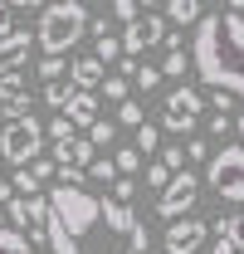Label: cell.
Returning <instances> with one entry per match:
<instances>
[{
	"mask_svg": "<svg viewBox=\"0 0 244 254\" xmlns=\"http://www.w3.org/2000/svg\"><path fill=\"white\" fill-rule=\"evenodd\" d=\"M49 245L54 254H147V225L132 205L88 190H49Z\"/></svg>",
	"mask_w": 244,
	"mask_h": 254,
	"instance_id": "1",
	"label": "cell"
},
{
	"mask_svg": "<svg viewBox=\"0 0 244 254\" xmlns=\"http://www.w3.org/2000/svg\"><path fill=\"white\" fill-rule=\"evenodd\" d=\"M190 64L200 73V83L215 93L244 98V15L235 10H215L195 25Z\"/></svg>",
	"mask_w": 244,
	"mask_h": 254,
	"instance_id": "2",
	"label": "cell"
},
{
	"mask_svg": "<svg viewBox=\"0 0 244 254\" xmlns=\"http://www.w3.org/2000/svg\"><path fill=\"white\" fill-rule=\"evenodd\" d=\"M88 34V5L83 0H54L39 10V49H49V59H63L78 39Z\"/></svg>",
	"mask_w": 244,
	"mask_h": 254,
	"instance_id": "3",
	"label": "cell"
},
{
	"mask_svg": "<svg viewBox=\"0 0 244 254\" xmlns=\"http://www.w3.org/2000/svg\"><path fill=\"white\" fill-rule=\"evenodd\" d=\"M44 137H49V127L34 123V118L5 123V132H0V161H5V166H15V171L34 166L39 152H44Z\"/></svg>",
	"mask_w": 244,
	"mask_h": 254,
	"instance_id": "4",
	"label": "cell"
},
{
	"mask_svg": "<svg viewBox=\"0 0 244 254\" xmlns=\"http://www.w3.org/2000/svg\"><path fill=\"white\" fill-rule=\"evenodd\" d=\"M205 186H210L215 195L244 205V147H240V142H235V147H220V152L210 157V166H205Z\"/></svg>",
	"mask_w": 244,
	"mask_h": 254,
	"instance_id": "5",
	"label": "cell"
},
{
	"mask_svg": "<svg viewBox=\"0 0 244 254\" xmlns=\"http://www.w3.org/2000/svg\"><path fill=\"white\" fill-rule=\"evenodd\" d=\"M10 225L20 230V235H30V245H39V240H49V195H15L10 205Z\"/></svg>",
	"mask_w": 244,
	"mask_h": 254,
	"instance_id": "6",
	"label": "cell"
},
{
	"mask_svg": "<svg viewBox=\"0 0 244 254\" xmlns=\"http://www.w3.org/2000/svg\"><path fill=\"white\" fill-rule=\"evenodd\" d=\"M200 127V88H171L166 98V118H161V132L171 137H185Z\"/></svg>",
	"mask_w": 244,
	"mask_h": 254,
	"instance_id": "7",
	"label": "cell"
},
{
	"mask_svg": "<svg viewBox=\"0 0 244 254\" xmlns=\"http://www.w3.org/2000/svg\"><path fill=\"white\" fill-rule=\"evenodd\" d=\"M200 200V176H190V171H181V176H171V186L156 195V215L161 220H185V210Z\"/></svg>",
	"mask_w": 244,
	"mask_h": 254,
	"instance_id": "8",
	"label": "cell"
},
{
	"mask_svg": "<svg viewBox=\"0 0 244 254\" xmlns=\"http://www.w3.org/2000/svg\"><path fill=\"white\" fill-rule=\"evenodd\" d=\"M152 44H166V20L156 15V5H147V15L122 30V49H132V59H137V54H147Z\"/></svg>",
	"mask_w": 244,
	"mask_h": 254,
	"instance_id": "9",
	"label": "cell"
},
{
	"mask_svg": "<svg viewBox=\"0 0 244 254\" xmlns=\"http://www.w3.org/2000/svg\"><path fill=\"white\" fill-rule=\"evenodd\" d=\"M205 235H210V225H205V220H190V215H185V220H176L171 230H166L161 250H166V254H195L200 245H205Z\"/></svg>",
	"mask_w": 244,
	"mask_h": 254,
	"instance_id": "10",
	"label": "cell"
},
{
	"mask_svg": "<svg viewBox=\"0 0 244 254\" xmlns=\"http://www.w3.org/2000/svg\"><path fill=\"white\" fill-rule=\"evenodd\" d=\"M30 44H34V34H30V30H15L10 39H0V78H10V73H20V68H25V59H30Z\"/></svg>",
	"mask_w": 244,
	"mask_h": 254,
	"instance_id": "11",
	"label": "cell"
},
{
	"mask_svg": "<svg viewBox=\"0 0 244 254\" xmlns=\"http://www.w3.org/2000/svg\"><path fill=\"white\" fill-rule=\"evenodd\" d=\"M54 166H78V171H88L93 166V142H83V137L54 142Z\"/></svg>",
	"mask_w": 244,
	"mask_h": 254,
	"instance_id": "12",
	"label": "cell"
},
{
	"mask_svg": "<svg viewBox=\"0 0 244 254\" xmlns=\"http://www.w3.org/2000/svg\"><path fill=\"white\" fill-rule=\"evenodd\" d=\"M68 78L83 88V93H93V88H103V59L98 54H83V59H73V68H68Z\"/></svg>",
	"mask_w": 244,
	"mask_h": 254,
	"instance_id": "13",
	"label": "cell"
},
{
	"mask_svg": "<svg viewBox=\"0 0 244 254\" xmlns=\"http://www.w3.org/2000/svg\"><path fill=\"white\" fill-rule=\"evenodd\" d=\"M39 93H44V103H49V108H54V113H68V103H73V98L83 93V88H78V83H73V78H59V83H44V88H39Z\"/></svg>",
	"mask_w": 244,
	"mask_h": 254,
	"instance_id": "14",
	"label": "cell"
},
{
	"mask_svg": "<svg viewBox=\"0 0 244 254\" xmlns=\"http://www.w3.org/2000/svg\"><path fill=\"white\" fill-rule=\"evenodd\" d=\"M73 127H93L98 123V93H78L73 103H68V113H63Z\"/></svg>",
	"mask_w": 244,
	"mask_h": 254,
	"instance_id": "15",
	"label": "cell"
},
{
	"mask_svg": "<svg viewBox=\"0 0 244 254\" xmlns=\"http://www.w3.org/2000/svg\"><path fill=\"white\" fill-rule=\"evenodd\" d=\"M161 10H166L176 25H200V20H205V15H200V10H205L200 0H171V5H161Z\"/></svg>",
	"mask_w": 244,
	"mask_h": 254,
	"instance_id": "16",
	"label": "cell"
},
{
	"mask_svg": "<svg viewBox=\"0 0 244 254\" xmlns=\"http://www.w3.org/2000/svg\"><path fill=\"white\" fill-rule=\"evenodd\" d=\"M215 235H230V240H235V250H244V210L220 215V220H215Z\"/></svg>",
	"mask_w": 244,
	"mask_h": 254,
	"instance_id": "17",
	"label": "cell"
},
{
	"mask_svg": "<svg viewBox=\"0 0 244 254\" xmlns=\"http://www.w3.org/2000/svg\"><path fill=\"white\" fill-rule=\"evenodd\" d=\"M108 10H113V20H118L122 30H127V25H137V20L147 15V5H137V0H113Z\"/></svg>",
	"mask_w": 244,
	"mask_h": 254,
	"instance_id": "18",
	"label": "cell"
},
{
	"mask_svg": "<svg viewBox=\"0 0 244 254\" xmlns=\"http://www.w3.org/2000/svg\"><path fill=\"white\" fill-rule=\"evenodd\" d=\"M0 254H34V245L20 230H0Z\"/></svg>",
	"mask_w": 244,
	"mask_h": 254,
	"instance_id": "19",
	"label": "cell"
},
{
	"mask_svg": "<svg viewBox=\"0 0 244 254\" xmlns=\"http://www.w3.org/2000/svg\"><path fill=\"white\" fill-rule=\"evenodd\" d=\"M185 68H195L185 49H166V64H161V78H181Z\"/></svg>",
	"mask_w": 244,
	"mask_h": 254,
	"instance_id": "20",
	"label": "cell"
},
{
	"mask_svg": "<svg viewBox=\"0 0 244 254\" xmlns=\"http://www.w3.org/2000/svg\"><path fill=\"white\" fill-rule=\"evenodd\" d=\"M88 181H98V186H118V161H93L88 166Z\"/></svg>",
	"mask_w": 244,
	"mask_h": 254,
	"instance_id": "21",
	"label": "cell"
},
{
	"mask_svg": "<svg viewBox=\"0 0 244 254\" xmlns=\"http://www.w3.org/2000/svg\"><path fill=\"white\" fill-rule=\"evenodd\" d=\"M137 152H142V157H152V152L161 157V132H156V127H147V123L137 127Z\"/></svg>",
	"mask_w": 244,
	"mask_h": 254,
	"instance_id": "22",
	"label": "cell"
},
{
	"mask_svg": "<svg viewBox=\"0 0 244 254\" xmlns=\"http://www.w3.org/2000/svg\"><path fill=\"white\" fill-rule=\"evenodd\" d=\"M103 98H113V103H118V108H122V103L132 98V83H127L122 73H118V78H103Z\"/></svg>",
	"mask_w": 244,
	"mask_h": 254,
	"instance_id": "23",
	"label": "cell"
},
{
	"mask_svg": "<svg viewBox=\"0 0 244 254\" xmlns=\"http://www.w3.org/2000/svg\"><path fill=\"white\" fill-rule=\"evenodd\" d=\"M113 137H118V123H108V118H98V123L88 127V142H93V147H108Z\"/></svg>",
	"mask_w": 244,
	"mask_h": 254,
	"instance_id": "24",
	"label": "cell"
},
{
	"mask_svg": "<svg viewBox=\"0 0 244 254\" xmlns=\"http://www.w3.org/2000/svg\"><path fill=\"white\" fill-rule=\"evenodd\" d=\"M113 161H118V176H132V171H142V152H137V147H122Z\"/></svg>",
	"mask_w": 244,
	"mask_h": 254,
	"instance_id": "25",
	"label": "cell"
},
{
	"mask_svg": "<svg viewBox=\"0 0 244 254\" xmlns=\"http://www.w3.org/2000/svg\"><path fill=\"white\" fill-rule=\"evenodd\" d=\"M93 54H98L103 64H113V59L122 54V39H113V34H103V39H93Z\"/></svg>",
	"mask_w": 244,
	"mask_h": 254,
	"instance_id": "26",
	"label": "cell"
},
{
	"mask_svg": "<svg viewBox=\"0 0 244 254\" xmlns=\"http://www.w3.org/2000/svg\"><path fill=\"white\" fill-rule=\"evenodd\" d=\"M118 123L122 127H142V103H137V98H127V103L118 108Z\"/></svg>",
	"mask_w": 244,
	"mask_h": 254,
	"instance_id": "27",
	"label": "cell"
},
{
	"mask_svg": "<svg viewBox=\"0 0 244 254\" xmlns=\"http://www.w3.org/2000/svg\"><path fill=\"white\" fill-rule=\"evenodd\" d=\"M15 190H20L25 200H30V195H39V176H34L30 166H25V171H15Z\"/></svg>",
	"mask_w": 244,
	"mask_h": 254,
	"instance_id": "28",
	"label": "cell"
},
{
	"mask_svg": "<svg viewBox=\"0 0 244 254\" xmlns=\"http://www.w3.org/2000/svg\"><path fill=\"white\" fill-rule=\"evenodd\" d=\"M132 195H137V181H132V176H118V186H113V200H118V205H132Z\"/></svg>",
	"mask_w": 244,
	"mask_h": 254,
	"instance_id": "29",
	"label": "cell"
},
{
	"mask_svg": "<svg viewBox=\"0 0 244 254\" xmlns=\"http://www.w3.org/2000/svg\"><path fill=\"white\" fill-rule=\"evenodd\" d=\"M132 83H137V88H142V93H147V88H156V83H161V68H152V64H142V68H137V78H132Z\"/></svg>",
	"mask_w": 244,
	"mask_h": 254,
	"instance_id": "30",
	"label": "cell"
},
{
	"mask_svg": "<svg viewBox=\"0 0 244 254\" xmlns=\"http://www.w3.org/2000/svg\"><path fill=\"white\" fill-rule=\"evenodd\" d=\"M185 157H190V161H210L215 152H210V142H205V137H190V142H185Z\"/></svg>",
	"mask_w": 244,
	"mask_h": 254,
	"instance_id": "31",
	"label": "cell"
},
{
	"mask_svg": "<svg viewBox=\"0 0 244 254\" xmlns=\"http://www.w3.org/2000/svg\"><path fill=\"white\" fill-rule=\"evenodd\" d=\"M156 161H161L171 176H181V171H185V166H181V147H161V157H156Z\"/></svg>",
	"mask_w": 244,
	"mask_h": 254,
	"instance_id": "32",
	"label": "cell"
},
{
	"mask_svg": "<svg viewBox=\"0 0 244 254\" xmlns=\"http://www.w3.org/2000/svg\"><path fill=\"white\" fill-rule=\"evenodd\" d=\"M147 186H156V190H166V186H171V171H166L161 161H152V166H147Z\"/></svg>",
	"mask_w": 244,
	"mask_h": 254,
	"instance_id": "33",
	"label": "cell"
},
{
	"mask_svg": "<svg viewBox=\"0 0 244 254\" xmlns=\"http://www.w3.org/2000/svg\"><path fill=\"white\" fill-rule=\"evenodd\" d=\"M10 34H15V5L0 0V39H10Z\"/></svg>",
	"mask_w": 244,
	"mask_h": 254,
	"instance_id": "34",
	"label": "cell"
},
{
	"mask_svg": "<svg viewBox=\"0 0 244 254\" xmlns=\"http://www.w3.org/2000/svg\"><path fill=\"white\" fill-rule=\"evenodd\" d=\"M59 73H63V59H49V54H44V64H39V78H44V83H59Z\"/></svg>",
	"mask_w": 244,
	"mask_h": 254,
	"instance_id": "35",
	"label": "cell"
},
{
	"mask_svg": "<svg viewBox=\"0 0 244 254\" xmlns=\"http://www.w3.org/2000/svg\"><path fill=\"white\" fill-rule=\"evenodd\" d=\"M49 137H54V142H68V137H73V123H68V118H54V123H49Z\"/></svg>",
	"mask_w": 244,
	"mask_h": 254,
	"instance_id": "36",
	"label": "cell"
},
{
	"mask_svg": "<svg viewBox=\"0 0 244 254\" xmlns=\"http://www.w3.org/2000/svg\"><path fill=\"white\" fill-rule=\"evenodd\" d=\"M210 103H215V113H220V118H230V113H235V93H215Z\"/></svg>",
	"mask_w": 244,
	"mask_h": 254,
	"instance_id": "37",
	"label": "cell"
},
{
	"mask_svg": "<svg viewBox=\"0 0 244 254\" xmlns=\"http://www.w3.org/2000/svg\"><path fill=\"white\" fill-rule=\"evenodd\" d=\"M30 171H34V176H39V186H44V181H49V176H54L59 166H54V161H44V157H39V161H34V166H30Z\"/></svg>",
	"mask_w": 244,
	"mask_h": 254,
	"instance_id": "38",
	"label": "cell"
},
{
	"mask_svg": "<svg viewBox=\"0 0 244 254\" xmlns=\"http://www.w3.org/2000/svg\"><path fill=\"white\" fill-rule=\"evenodd\" d=\"M210 254H240V250H235V240H230V235H215Z\"/></svg>",
	"mask_w": 244,
	"mask_h": 254,
	"instance_id": "39",
	"label": "cell"
},
{
	"mask_svg": "<svg viewBox=\"0 0 244 254\" xmlns=\"http://www.w3.org/2000/svg\"><path fill=\"white\" fill-rule=\"evenodd\" d=\"M210 132H215V137H225V132H235V123H230V118H220V113H215V118H210Z\"/></svg>",
	"mask_w": 244,
	"mask_h": 254,
	"instance_id": "40",
	"label": "cell"
},
{
	"mask_svg": "<svg viewBox=\"0 0 244 254\" xmlns=\"http://www.w3.org/2000/svg\"><path fill=\"white\" fill-rule=\"evenodd\" d=\"M15 200V186H0V205H10Z\"/></svg>",
	"mask_w": 244,
	"mask_h": 254,
	"instance_id": "41",
	"label": "cell"
},
{
	"mask_svg": "<svg viewBox=\"0 0 244 254\" xmlns=\"http://www.w3.org/2000/svg\"><path fill=\"white\" fill-rule=\"evenodd\" d=\"M235 132H240V147H244V113L235 118Z\"/></svg>",
	"mask_w": 244,
	"mask_h": 254,
	"instance_id": "42",
	"label": "cell"
},
{
	"mask_svg": "<svg viewBox=\"0 0 244 254\" xmlns=\"http://www.w3.org/2000/svg\"><path fill=\"white\" fill-rule=\"evenodd\" d=\"M0 132H5V118H0Z\"/></svg>",
	"mask_w": 244,
	"mask_h": 254,
	"instance_id": "43",
	"label": "cell"
},
{
	"mask_svg": "<svg viewBox=\"0 0 244 254\" xmlns=\"http://www.w3.org/2000/svg\"><path fill=\"white\" fill-rule=\"evenodd\" d=\"M240 254H244V250H240Z\"/></svg>",
	"mask_w": 244,
	"mask_h": 254,
	"instance_id": "44",
	"label": "cell"
}]
</instances>
